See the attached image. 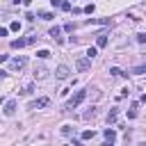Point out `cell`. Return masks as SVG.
<instances>
[{
  "label": "cell",
  "mask_w": 146,
  "mask_h": 146,
  "mask_svg": "<svg viewBox=\"0 0 146 146\" xmlns=\"http://www.w3.org/2000/svg\"><path fill=\"white\" fill-rule=\"evenodd\" d=\"M84 98H87V91H75V94H73V98L66 103V110H75Z\"/></svg>",
  "instance_id": "obj_1"
},
{
  "label": "cell",
  "mask_w": 146,
  "mask_h": 146,
  "mask_svg": "<svg viewBox=\"0 0 146 146\" xmlns=\"http://www.w3.org/2000/svg\"><path fill=\"white\" fill-rule=\"evenodd\" d=\"M9 66H11V71H21V68H25L27 66V57H14L11 62H9Z\"/></svg>",
  "instance_id": "obj_2"
},
{
  "label": "cell",
  "mask_w": 146,
  "mask_h": 146,
  "mask_svg": "<svg viewBox=\"0 0 146 146\" xmlns=\"http://www.w3.org/2000/svg\"><path fill=\"white\" fill-rule=\"evenodd\" d=\"M89 66H91V59L89 57H78L75 59V68L78 71H89Z\"/></svg>",
  "instance_id": "obj_3"
},
{
  "label": "cell",
  "mask_w": 146,
  "mask_h": 146,
  "mask_svg": "<svg viewBox=\"0 0 146 146\" xmlns=\"http://www.w3.org/2000/svg\"><path fill=\"white\" fill-rule=\"evenodd\" d=\"M50 105V98H36L27 105V110H39V107H48Z\"/></svg>",
  "instance_id": "obj_4"
},
{
  "label": "cell",
  "mask_w": 146,
  "mask_h": 146,
  "mask_svg": "<svg viewBox=\"0 0 146 146\" xmlns=\"http://www.w3.org/2000/svg\"><path fill=\"white\" fill-rule=\"evenodd\" d=\"M68 73H71V71H68V66H64V64H62V66H57L55 78H57V80H66V78H68Z\"/></svg>",
  "instance_id": "obj_5"
},
{
  "label": "cell",
  "mask_w": 146,
  "mask_h": 146,
  "mask_svg": "<svg viewBox=\"0 0 146 146\" xmlns=\"http://www.w3.org/2000/svg\"><path fill=\"white\" fill-rule=\"evenodd\" d=\"M2 112H5L7 116H14V114H16V100H14V98H11V100H7V103H5V110H2Z\"/></svg>",
  "instance_id": "obj_6"
},
{
  "label": "cell",
  "mask_w": 146,
  "mask_h": 146,
  "mask_svg": "<svg viewBox=\"0 0 146 146\" xmlns=\"http://www.w3.org/2000/svg\"><path fill=\"white\" fill-rule=\"evenodd\" d=\"M103 137H105V141H107V144H114V141H116V132H114L112 128H107V130L103 132Z\"/></svg>",
  "instance_id": "obj_7"
},
{
  "label": "cell",
  "mask_w": 146,
  "mask_h": 146,
  "mask_svg": "<svg viewBox=\"0 0 146 146\" xmlns=\"http://www.w3.org/2000/svg\"><path fill=\"white\" fill-rule=\"evenodd\" d=\"M96 46H98V48H105V46H107V34H105V32H100V34H98Z\"/></svg>",
  "instance_id": "obj_8"
},
{
  "label": "cell",
  "mask_w": 146,
  "mask_h": 146,
  "mask_svg": "<svg viewBox=\"0 0 146 146\" xmlns=\"http://www.w3.org/2000/svg\"><path fill=\"white\" fill-rule=\"evenodd\" d=\"M14 50H18V48H23V46H27V39H14L11 43H9Z\"/></svg>",
  "instance_id": "obj_9"
},
{
  "label": "cell",
  "mask_w": 146,
  "mask_h": 146,
  "mask_svg": "<svg viewBox=\"0 0 146 146\" xmlns=\"http://www.w3.org/2000/svg\"><path fill=\"white\" fill-rule=\"evenodd\" d=\"M46 75H48V68L46 66H36L34 68V78H46Z\"/></svg>",
  "instance_id": "obj_10"
},
{
  "label": "cell",
  "mask_w": 146,
  "mask_h": 146,
  "mask_svg": "<svg viewBox=\"0 0 146 146\" xmlns=\"http://www.w3.org/2000/svg\"><path fill=\"white\" fill-rule=\"evenodd\" d=\"M96 116V107H89L84 114H82V121H89V119H94Z\"/></svg>",
  "instance_id": "obj_11"
},
{
  "label": "cell",
  "mask_w": 146,
  "mask_h": 146,
  "mask_svg": "<svg viewBox=\"0 0 146 146\" xmlns=\"http://www.w3.org/2000/svg\"><path fill=\"white\" fill-rule=\"evenodd\" d=\"M116 116H119V112H116V110H110V112H107V123H110V125L116 123Z\"/></svg>",
  "instance_id": "obj_12"
},
{
  "label": "cell",
  "mask_w": 146,
  "mask_h": 146,
  "mask_svg": "<svg viewBox=\"0 0 146 146\" xmlns=\"http://www.w3.org/2000/svg\"><path fill=\"white\" fill-rule=\"evenodd\" d=\"M110 75H114V78H119V75H125L119 66H110Z\"/></svg>",
  "instance_id": "obj_13"
},
{
  "label": "cell",
  "mask_w": 146,
  "mask_h": 146,
  "mask_svg": "<svg viewBox=\"0 0 146 146\" xmlns=\"http://www.w3.org/2000/svg\"><path fill=\"white\" fill-rule=\"evenodd\" d=\"M36 16H39V18H43V21H50V18H55L50 11H36Z\"/></svg>",
  "instance_id": "obj_14"
},
{
  "label": "cell",
  "mask_w": 146,
  "mask_h": 146,
  "mask_svg": "<svg viewBox=\"0 0 146 146\" xmlns=\"http://www.w3.org/2000/svg\"><path fill=\"white\" fill-rule=\"evenodd\" d=\"M48 34H50L52 39H59V34H62V27H57V25H55V27H52V30H50Z\"/></svg>",
  "instance_id": "obj_15"
},
{
  "label": "cell",
  "mask_w": 146,
  "mask_h": 146,
  "mask_svg": "<svg viewBox=\"0 0 146 146\" xmlns=\"http://www.w3.org/2000/svg\"><path fill=\"white\" fill-rule=\"evenodd\" d=\"M94 137H96V132H94V130H84L80 139H84V141H87V139H94Z\"/></svg>",
  "instance_id": "obj_16"
},
{
  "label": "cell",
  "mask_w": 146,
  "mask_h": 146,
  "mask_svg": "<svg viewBox=\"0 0 146 146\" xmlns=\"http://www.w3.org/2000/svg\"><path fill=\"white\" fill-rule=\"evenodd\" d=\"M132 73H135V75H144V73H146V64H144V66H135Z\"/></svg>",
  "instance_id": "obj_17"
},
{
  "label": "cell",
  "mask_w": 146,
  "mask_h": 146,
  "mask_svg": "<svg viewBox=\"0 0 146 146\" xmlns=\"http://www.w3.org/2000/svg\"><path fill=\"white\" fill-rule=\"evenodd\" d=\"M32 91H34V84H27V87H23V91H21V94H23V96H30Z\"/></svg>",
  "instance_id": "obj_18"
},
{
  "label": "cell",
  "mask_w": 146,
  "mask_h": 146,
  "mask_svg": "<svg viewBox=\"0 0 146 146\" xmlns=\"http://www.w3.org/2000/svg\"><path fill=\"white\" fill-rule=\"evenodd\" d=\"M36 55H39V57H41V59H46V57H50V50H46V48H43V50H39V52H36Z\"/></svg>",
  "instance_id": "obj_19"
},
{
  "label": "cell",
  "mask_w": 146,
  "mask_h": 146,
  "mask_svg": "<svg viewBox=\"0 0 146 146\" xmlns=\"http://www.w3.org/2000/svg\"><path fill=\"white\" fill-rule=\"evenodd\" d=\"M71 132H73V128H71V125H62V135H66V137H68Z\"/></svg>",
  "instance_id": "obj_20"
},
{
  "label": "cell",
  "mask_w": 146,
  "mask_h": 146,
  "mask_svg": "<svg viewBox=\"0 0 146 146\" xmlns=\"http://www.w3.org/2000/svg\"><path fill=\"white\" fill-rule=\"evenodd\" d=\"M59 9H64V11H71V2H66V0H62V7Z\"/></svg>",
  "instance_id": "obj_21"
},
{
  "label": "cell",
  "mask_w": 146,
  "mask_h": 146,
  "mask_svg": "<svg viewBox=\"0 0 146 146\" xmlns=\"http://www.w3.org/2000/svg\"><path fill=\"white\" fill-rule=\"evenodd\" d=\"M9 30H14V32H18V30H21V23H18V21H14V23L9 25Z\"/></svg>",
  "instance_id": "obj_22"
},
{
  "label": "cell",
  "mask_w": 146,
  "mask_h": 146,
  "mask_svg": "<svg viewBox=\"0 0 146 146\" xmlns=\"http://www.w3.org/2000/svg\"><path fill=\"white\" fill-rule=\"evenodd\" d=\"M96 52H98L96 48H89V50H87V57H89V59H94V57H96Z\"/></svg>",
  "instance_id": "obj_23"
},
{
  "label": "cell",
  "mask_w": 146,
  "mask_h": 146,
  "mask_svg": "<svg viewBox=\"0 0 146 146\" xmlns=\"http://www.w3.org/2000/svg\"><path fill=\"white\" fill-rule=\"evenodd\" d=\"M64 30H66V32H73V30H75V23H66Z\"/></svg>",
  "instance_id": "obj_24"
},
{
  "label": "cell",
  "mask_w": 146,
  "mask_h": 146,
  "mask_svg": "<svg viewBox=\"0 0 146 146\" xmlns=\"http://www.w3.org/2000/svg\"><path fill=\"white\" fill-rule=\"evenodd\" d=\"M137 41H139V43H146V34H144V32H141V34H137Z\"/></svg>",
  "instance_id": "obj_25"
},
{
  "label": "cell",
  "mask_w": 146,
  "mask_h": 146,
  "mask_svg": "<svg viewBox=\"0 0 146 146\" xmlns=\"http://www.w3.org/2000/svg\"><path fill=\"white\" fill-rule=\"evenodd\" d=\"M94 9H96L94 5H87V7H84V11H87V14H94Z\"/></svg>",
  "instance_id": "obj_26"
},
{
  "label": "cell",
  "mask_w": 146,
  "mask_h": 146,
  "mask_svg": "<svg viewBox=\"0 0 146 146\" xmlns=\"http://www.w3.org/2000/svg\"><path fill=\"white\" fill-rule=\"evenodd\" d=\"M7 32H9L7 27H0V36H7Z\"/></svg>",
  "instance_id": "obj_27"
},
{
  "label": "cell",
  "mask_w": 146,
  "mask_h": 146,
  "mask_svg": "<svg viewBox=\"0 0 146 146\" xmlns=\"http://www.w3.org/2000/svg\"><path fill=\"white\" fill-rule=\"evenodd\" d=\"M52 2V7H62V0H50Z\"/></svg>",
  "instance_id": "obj_28"
}]
</instances>
